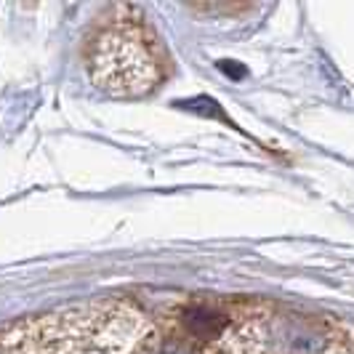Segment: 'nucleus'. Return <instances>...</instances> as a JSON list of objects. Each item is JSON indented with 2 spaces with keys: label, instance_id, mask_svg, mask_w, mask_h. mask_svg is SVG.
I'll return each mask as SVG.
<instances>
[{
  "label": "nucleus",
  "instance_id": "1",
  "mask_svg": "<svg viewBox=\"0 0 354 354\" xmlns=\"http://www.w3.org/2000/svg\"><path fill=\"white\" fill-rule=\"evenodd\" d=\"M86 70L93 86L112 99H144L165 83L168 51L142 17L106 19L86 46Z\"/></svg>",
  "mask_w": 354,
  "mask_h": 354
},
{
  "label": "nucleus",
  "instance_id": "2",
  "mask_svg": "<svg viewBox=\"0 0 354 354\" xmlns=\"http://www.w3.org/2000/svg\"><path fill=\"white\" fill-rule=\"evenodd\" d=\"M240 341L250 354H344V341L325 319L269 312L248 319Z\"/></svg>",
  "mask_w": 354,
  "mask_h": 354
},
{
  "label": "nucleus",
  "instance_id": "3",
  "mask_svg": "<svg viewBox=\"0 0 354 354\" xmlns=\"http://www.w3.org/2000/svg\"><path fill=\"white\" fill-rule=\"evenodd\" d=\"M133 354H203L195 344H189L187 338L176 336H149L139 344V349Z\"/></svg>",
  "mask_w": 354,
  "mask_h": 354
}]
</instances>
